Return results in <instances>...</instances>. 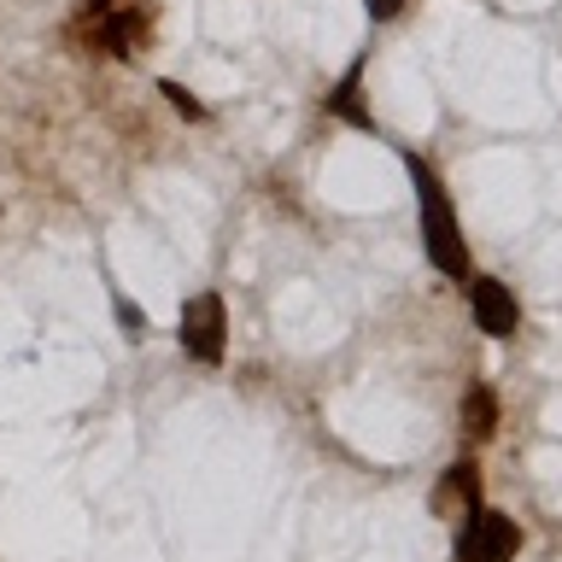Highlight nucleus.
Returning <instances> with one entry per match:
<instances>
[{
    "mask_svg": "<svg viewBox=\"0 0 562 562\" xmlns=\"http://www.w3.org/2000/svg\"><path fill=\"white\" fill-rule=\"evenodd\" d=\"M404 7H411V0H363V12L375 18V24H393V18H398Z\"/></svg>",
    "mask_w": 562,
    "mask_h": 562,
    "instance_id": "9b49d317",
    "label": "nucleus"
},
{
    "mask_svg": "<svg viewBox=\"0 0 562 562\" xmlns=\"http://www.w3.org/2000/svg\"><path fill=\"white\" fill-rule=\"evenodd\" d=\"M463 288H469V311H474V328L481 334L509 340V334L521 328V305H516V293H509L498 276H469Z\"/></svg>",
    "mask_w": 562,
    "mask_h": 562,
    "instance_id": "39448f33",
    "label": "nucleus"
},
{
    "mask_svg": "<svg viewBox=\"0 0 562 562\" xmlns=\"http://www.w3.org/2000/svg\"><path fill=\"white\" fill-rule=\"evenodd\" d=\"M117 323H123V334H130V340H147V311H135L130 299H117Z\"/></svg>",
    "mask_w": 562,
    "mask_h": 562,
    "instance_id": "9d476101",
    "label": "nucleus"
},
{
    "mask_svg": "<svg viewBox=\"0 0 562 562\" xmlns=\"http://www.w3.org/2000/svg\"><path fill=\"white\" fill-rule=\"evenodd\" d=\"M82 7H88V12H105V7H117V0H82Z\"/></svg>",
    "mask_w": 562,
    "mask_h": 562,
    "instance_id": "f8f14e48",
    "label": "nucleus"
},
{
    "mask_svg": "<svg viewBox=\"0 0 562 562\" xmlns=\"http://www.w3.org/2000/svg\"><path fill=\"white\" fill-rule=\"evenodd\" d=\"M521 551V527L516 516H504V509H492V504H474L463 527H457V562H516Z\"/></svg>",
    "mask_w": 562,
    "mask_h": 562,
    "instance_id": "7ed1b4c3",
    "label": "nucleus"
},
{
    "mask_svg": "<svg viewBox=\"0 0 562 562\" xmlns=\"http://www.w3.org/2000/svg\"><path fill=\"white\" fill-rule=\"evenodd\" d=\"M474 504H481V463H474V457H457L434 486V516H469Z\"/></svg>",
    "mask_w": 562,
    "mask_h": 562,
    "instance_id": "423d86ee",
    "label": "nucleus"
},
{
    "mask_svg": "<svg viewBox=\"0 0 562 562\" xmlns=\"http://www.w3.org/2000/svg\"><path fill=\"white\" fill-rule=\"evenodd\" d=\"M404 170H411V193H416L422 252H428V263L439 276L469 281V235H463V223H457V205H451L446 182H439V170L422 153H404Z\"/></svg>",
    "mask_w": 562,
    "mask_h": 562,
    "instance_id": "f257e3e1",
    "label": "nucleus"
},
{
    "mask_svg": "<svg viewBox=\"0 0 562 562\" xmlns=\"http://www.w3.org/2000/svg\"><path fill=\"white\" fill-rule=\"evenodd\" d=\"M492 434H498V393L486 381H474L463 393V439L469 446H486Z\"/></svg>",
    "mask_w": 562,
    "mask_h": 562,
    "instance_id": "6e6552de",
    "label": "nucleus"
},
{
    "mask_svg": "<svg viewBox=\"0 0 562 562\" xmlns=\"http://www.w3.org/2000/svg\"><path fill=\"white\" fill-rule=\"evenodd\" d=\"M323 112L328 117H340V123H351V130H375V112H369V100H363V59H351L346 70H340V82L323 94Z\"/></svg>",
    "mask_w": 562,
    "mask_h": 562,
    "instance_id": "0eeeda50",
    "label": "nucleus"
},
{
    "mask_svg": "<svg viewBox=\"0 0 562 562\" xmlns=\"http://www.w3.org/2000/svg\"><path fill=\"white\" fill-rule=\"evenodd\" d=\"M176 340H182V351L193 363H205V369H217L228 358V305H223V293H193L188 305H182V328H176Z\"/></svg>",
    "mask_w": 562,
    "mask_h": 562,
    "instance_id": "20e7f679",
    "label": "nucleus"
},
{
    "mask_svg": "<svg viewBox=\"0 0 562 562\" xmlns=\"http://www.w3.org/2000/svg\"><path fill=\"white\" fill-rule=\"evenodd\" d=\"M153 24H158L153 7H140V0H117V7H105V12H88V24L77 30V42H88L94 53H105V59H135V53L153 47Z\"/></svg>",
    "mask_w": 562,
    "mask_h": 562,
    "instance_id": "f03ea898",
    "label": "nucleus"
},
{
    "mask_svg": "<svg viewBox=\"0 0 562 562\" xmlns=\"http://www.w3.org/2000/svg\"><path fill=\"white\" fill-rule=\"evenodd\" d=\"M158 94H165V100L176 105V112H182V117H188V123H205V117H211V112H205V100H193V94H188V88H182V82H170V77H165V82H158Z\"/></svg>",
    "mask_w": 562,
    "mask_h": 562,
    "instance_id": "1a4fd4ad",
    "label": "nucleus"
}]
</instances>
